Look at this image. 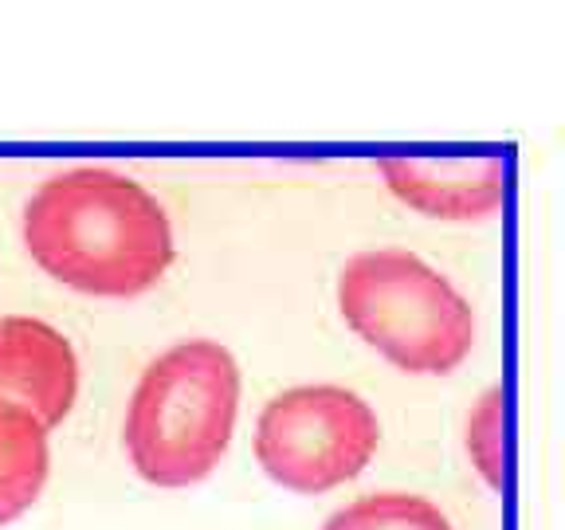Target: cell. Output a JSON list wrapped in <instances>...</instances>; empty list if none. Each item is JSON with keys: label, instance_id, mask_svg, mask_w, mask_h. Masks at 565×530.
I'll list each match as a JSON object with an SVG mask.
<instances>
[{"label": "cell", "instance_id": "6da1fadb", "mask_svg": "<svg viewBox=\"0 0 565 530\" xmlns=\"http://www.w3.org/2000/svg\"><path fill=\"white\" fill-rule=\"evenodd\" d=\"M24 244L52 279L103 299L142 295L173 264V228L157 197L103 165L48 177L24 209Z\"/></svg>", "mask_w": 565, "mask_h": 530}, {"label": "cell", "instance_id": "7a4b0ae2", "mask_svg": "<svg viewBox=\"0 0 565 530\" xmlns=\"http://www.w3.org/2000/svg\"><path fill=\"white\" fill-rule=\"evenodd\" d=\"M240 409V366L208 338L165 350L142 373L130 413L126 452L134 472L154 487H189L220 464Z\"/></svg>", "mask_w": 565, "mask_h": 530}, {"label": "cell", "instance_id": "3957f363", "mask_svg": "<svg viewBox=\"0 0 565 530\" xmlns=\"http://www.w3.org/2000/svg\"><path fill=\"white\" fill-rule=\"evenodd\" d=\"M338 307L365 346L405 373H452L475 346V311L420 256L361 252L338 275Z\"/></svg>", "mask_w": 565, "mask_h": 530}, {"label": "cell", "instance_id": "277c9868", "mask_svg": "<svg viewBox=\"0 0 565 530\" xmlns=\"http://www.w3.org/2000/svg\"><path fill=\"white\" fill-rule=\"evenodd\" d=\"M377 444V413L342 385L287 389L267 401L256 424V456L263 472L299 495H322L361 476Z\"/></svg>", "mask_w": 565, "mask_h": 530}, {"label": "cell", "instance_id": "5b68a950", "mask_svg": "<svg viewBox=\"0 0 565 530\" xmlns=\"http://www.w3.org/2000/svg\"><path fill=\"white\" fill-rule=\"evenodd\" d=\"M79 362L71 342L36 318H0V401L20 405L44 428L71 413Z\"/></svg>", "mask_w": 565, "mask_h": 530}, {"label": "cell", "instance_id": "8992f818", "mask_svg": "<svg viewBox=\"0 0 565 530\" xmlns=\"http://www.w3.org/2000/svg\"><path fill=\"white\" fill-rule=\"evenodd\" d=\"M389 189L436 220H487L507 201L503 158H381Z\"/></svg>", "mask_w": 565, "mask_h": 530}, {"label": "cell", "instance_id": "52a82bcc", "mask_svg": "<svg viewBox=\"0 0 565 530\" xmlns=\"http://www.w3.org/2000/svg\"><path fill=\"white\" fill-rule=\"evenodd\" d=\"M48 468V428L20 405L0 401V527L40 499Z\"/></svg>", "mask_w": 565, "mask_h": 530}, {"label": "cell", "instance_id": "ba28073f", "mask_svg": "<svg viewBox=\"0 0 565 530\" xmlns=\"http://www.w3.org/2000/svg\"><path fill=\"white\" fill-rule=\"evenodd\" d=\"M322 530H452V523L436 503L420 495L381 491L334 511Z\"/></svg>", "mask_w": 565, "mask_h": 530}, {"label": "cell", "instance_id": "9c48e42d", "mask_svg": "<svg viewBox=\"0 0 565 530\" xmlns=\"http://www.w3.org/2000/svg\"><path fill=\"white\" fill-rule=\"evenodd\" d=\"M499 428H503V389H487L483 401L475 405V413L467 417V448L475 456V468L495 487L503 483V472H499V464H503V436H499Z\"/></svg>", "mask_w": 565, "mask_h": 530}]
</instances>
